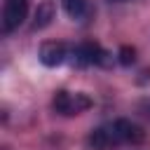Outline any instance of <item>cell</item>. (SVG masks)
Returning <instances> with one entry per match:
<instances>
[{
    "label": "cell",
    "mask_w": 150,
    "mask_h": 150,
    "mask_svg": "<svg viewBox=\"0 0 150 150\" xmlns=\"http://www.w3.org/2000/svg\"><path fill=\"white\" fill-rule=\"evenodd\" d=\"M73 56L80 66H91V63H103V56H108L96 42H84L73 49Z\"/></svg>",
    "instance_id": "5"
},
{
    "label": "cell",
    "mask_w": 150,
    "mask_h": 150,
    "mask_svg": "<svg viewBox=\"0 0 150 150\" xmlns=\"http://www.w3.org/2000/svg\"><path fill=\"white\" fill-rule=\"evenodd\" d=\"M120 54H122V59H120V61H122L124 66L134 61V49H129V47H122V49H120Z\"/></svg>",
    "instance_id": "8"
},
{
    "label": "cell",
    "mask_w": 150,
    "mask_h": 150,
    "mask_svg": "<svg viewBox=\"0 0 150 150\" xmlns=\"http://www.w3.org/2000/svg\"><path fill=\"white\" fill-rule=\"evenodd\" d=\"M145 138V131L131 120H112L96 127L89 134L91 150H117L122 145H136Z\"/></svg>",
    "instance_id": "1"
},
{
    "label": "cell",
    "mask_w": 150,
    "mask_h": 150,
    "mask_svg": "<svg viewBox=\"0 0 150 150\" xmlns=\"http://www.w3.org/2000/svg\"><path fill=\"white\" fill-rule=\"evenodd\" d=\"M52 19H54V5H52V0L40 2V5H38V12H35V28L49 26Z\"/></svg>",
    "instance_id": "7"
},
{
    "label": "cell",
    "mask_w": 150,
    "mask_h": 150,
    "mask_svg": "<svg viewBox=\"0 0 150 150\" xmlns=\"http://www.w3.org/2000/svg\"><path fill=\"white\" fill-rule=\"evenodd\" d=\"M115 2H124V0H115Z\"/></svg>",
    "instance_id": "9"
},
{
    "label": "cell",
    "mask_w": 150,
    "mask_h": 150,
    "mask_svg": "<svg viewBox=\"0 0 150 150\" xmlns=\"http://www.w3.org/2000/svg\"><path fill=\"white\" fill-rule=\"evenodd\" d=\"M28 16V0H5L2 5V30L14 33Z\"/></svg>",
    "instance_id": "2"
},
{
    "label": "cell",
    "mask_w": 150,
    "mask_h": 150,
    "mask_svg": "<svg viewBox=\"0 0 150 150\" xmlns=\"http://www.w3.org/2000/svg\"><path fill=\"white\" fill-rule=\"evenodd\" d=\"M38 56H40V61H42L45 66L54 68V66H61V63L68 59V49H66L63 42H45V45L40 47Z\"/></svg>",
    "instance_id": "4"
},
{
    "label": "cell",
    "mask_w": 150,
    "mask_h": 150,
    "mask_svg": "<svg viewBox=\"0 0 150 150\" xmlns=\"http://www.w3.org/2000/svg\"><path fill=\"white\" fill-rule=\"evenodd\" d=\"M91 105V101L84 94H70V91H59L54 96V110L63 112V115H77L82 110H87Z\"/></svg>",
    "instance_id": "3"
},
{
    "label": "cell",
    "mask_w": 150,
    "mask_h": 150,
    "mask_svg": "<svg viewBox=\"0 0 150 150\" xmlns=\"http://www.w3.org/2000/svg\"><path fill=\"white\" fill-rule=\"evenodd\" d=\"M61 7L73 21H82L91 12V2L89 0H61Z\"/></svg>",
    "instance_id": "6"
}]
</instances>
